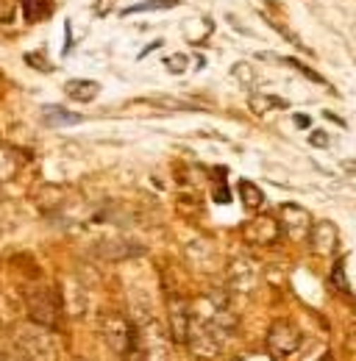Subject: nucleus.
<instances>
[{
	"label": "nucleus",
	"instance_id": "obj_1",
	"mask_svg": "<svg viewBox=\"0 0 356 361\" xmlns=\"http://www.w3.org/2000/svg\"><path fill=\"white\" fill-rule=\"evenodd\" d=\"M14 345L28 361H59V342L53 336V328L40 322H23L14 331Z\"/></svg>",
	"mask_w": 356,
	"mask_h": 361
},
{
	"label": "nucleus",
	"instance_id": "obj_2",
	"mask_svg": "<svg viewBox=\"0 0 356 361\" xmlns=\"http://www.w3.org/2000/svg\"><path fill=\"white\" fill-rule=\"evenodd\" d=\"M97 328H100V336L103 342L126 361H134L136 350V328L129 322V317L117 314V312H106L97 319Z\"/></svg>",
	"mask_w": 356,
	"mask_h": 361
},
{
	"label": "nucleus",
	"instance_id": "obj_3",
	"mask_svg": "<svg viewBox=\"0 0 356 361\" xmlns=\"http://www.w3.org/2000/svg\"><path fill=\"white\" fill-rule=\"evenodd\" d=\"M23 298H25V309H28V317H31L34 322H40V325H47V328H53V325H56V319H59V312H61V303H59V292L53 295V289H50V286H44V283H37V286H25Z\"/></svg>",
	"mask_w": 356,
	"mask_h": 361
},
{
	"label": "nucleus",
	"instance_id": "obj_4",
	"mask_svg": "<svg viewBox=\"0 0 356 361\" xmlns=\"http://www.w3.org/2000/svg\"><path fill=\"white\" fill-rule=\"evenodd\" d=\"M167 342L170 331H165L159 322H148L136 331V350L142 353V361H167Z\"/></svg>",
	"mask_w": 356,
	"mask_h": 361
},
{
	"label": "nucleus",
	"instance_id": "obj_5",
	"mask_svg": "<svg viewBox=\"0 0 356 361\" xmlns=\"http://www.w3.org/2000/svg\"><path fill=\"white\" fill-rule=\"evenodd\" d=\"M301 348V328L290 319H278L267 331V350L273 356H290Z\"/></svg>",
	"mask_w": 356,
	"mask_h": 361
},
{
	"label": "nucleus",
	"instance_id": "obj_6",
	"mask_svg": "<svg viewBox=\"0 0 356 361\" xmlns=\"http://www.w3.org/2000/svg\"><path fill=\"white\" fill-rule=\"evenodd\" d=\"M278 226L281 233H287L292 242H304L312 231V217L307 209H301L298 203H281L278 209Z\"/></svg>",
	"mask_w": 356,
	"mask_h": 361
},
{
	"label": "nucleus",
	"instance_id": "obj_7",
	"mask_svg": "<svg viewBox=\"0 0 356 361\" xmlns=\"http://www.w3.org/2000/svg\"><path fill=\"white\" fill-rule=\"evenodd\" d=\"M189 319H192V306L189 300L170 295L167 298V331L170 339L178 345H186V334H189Z\"/></svg>",
	"mask_w": 356,
	"mask_h": 361
},
{
	"label": "nucleus",
	"instance_id": "obj_8",
	"mask_svg": "<svg viewBox=\"0 0 356 361\" xmlns=\"http://www.w3.org/2000/svg\"><path fill=\"white\" fill-rule=\"evenodd\" d=\"M309 247L314 256H331V253H337V247H340V231L337 226L331 223V220H320V223H312V231H309Z\"/></svg>",
	"mask_w": 356,
	"mask_h": 361
},
{
	"label": "nucleus",
	"instance_id": "obj_9",
	"mask_svg": "<svg viewBox=\"0 0 356 361\" xmlns=\"http://www.w3.org/2000/svg\"><path fill=\"white\" fill-rule=\"evenodd\" d=\"M281 236V226L275 217H256L242 226V239L248 245H275Z\"/></svg>",
	"mask_w": 356,
	"mask_h": 361
},
{
	"label": "nucleus",
	"instance_id": "obj_10",
	"mask_svg": "<svg viewBox=\"0 0 356 361\" xmlns=\"http://www.w3.org/2000/svg\"><path fill=\"white\" fill-rule=\"evenodd\" d=\"M145 247L134 245V242H123V239H103L92 247V256L100 259V262H126L134 256H142Z\"/></svg>",
	"mask_w": 356,
	"mask_h": 361
},
{
	"label": "nucleus",
	"instance_id": "obj_11",
	"mask_svg": "<svg viewBox=\"0 0 356 361\" xmlns=\"http://www.w3.org/2000/svg\"><path fill=\"white\" fill-rule=\"evenodd\" d=\"M256 281H259L256 262H251V259L231 262V267H228V283H231L234 292H251V289H256Z\"/></svg>",
	"mask_w": 356,
	"mask_h": 361
},
{
	"label": "nucleus",
	"instance_id": "obj_12",
	"mask_svg": "<svg viewBox=\"0 0 356 361\" xmlns=\"http://www.w3.org/2000/svg\"><path fill=\"white\" fill-rule=\"evenodd\" d=\"M59 303L70 317H84L87 312V292L76 281H64L59 286Z\"/></svg>",
	"mask_w": 356,
	"mask_h": 361
},
{
	"label": "nucleus",
	"instance_id": "obj_13",
	"mask_svg": "<svg viewBox=\"0 0 356 361\" xmlns=\"http://www.w3.org/2000/svg\"><path fill=\"white\" fill-rule=\"evenodd\" d=\"M64 92L76 103H92L97 97V92H100V84L97 81H87V78H73V81L64 84Z\"/></svg>",
	"mask_w": 356,
	"mask_h": 361
},
{
	"label": "nucleus",
	"instance_id": "obj_14",
	"mask_svg": "<svg viewBox=\"0 0 356 361\" xmlns=\"http://www.w3.org/2000/svg\"><path fill=\"white\" fill-rule=\"evenodd\" d=\"M20 170H23V156H20L14 147L0 145V183L17 178V176H20Z\"/></svg>",
	"mask_w": 356,
	"mask_h": 361
},
{
	"label": "nucleus",
	"instance_id": "obj_15",
	"mask_svg": "<svg viewBox=\"0 0 356 361\" xmlns=\"http://www.w3.org/2000/svg\"><path fill=\"white\" fill-rule=\"evenodd\" d=\"M42 120L50 128H61V126H76V123H81V114H73V111H67V109H61V106H44Z\"/></svg>",
	"mask_w": 356,
	"mask_h": 361
},
{
	"label": "nucleus",
	"instance_id": "obj_16",
	"mask_svg": "<svg viewBox=\"0 0 356 361\" xmlns=\"http://www.w3.org/2000/svg\"><path fill=\"white\" fill-rule=\"evenodd\" d=\"M61 200H64V189H61V186L47 183V186H42V189L37 192V206H40L42 212H53L56 206H61Z\"/></svg>",
	"mask_w": 356,
	"mask_h": 361
},
{
	"label": "nucleus",
	"instance_id": "obj_17",
	"mask_svg": "<svg viewBox=\"0 0 356 361\" xmlns=\"http://www.w3.org/2000/svg\"><path fill=\"white\" fill-rule=\"evenodd\" d=\"M239 197H242V203L248 206V209H259L262 203H265V195H262V189L256 186V183H251V180H239Z\"/></svg>",
	"mask_w": 356,
	"mask_h": 361
},
{
	"label": "nucleus",
	"instance_id": "obj_18",
	"mask_svg": "<svg viewBox=\"0 0 356 361\" xmlns=\"http://www.w3.org/2000/svg\"><path fill=\"white\" fill-rule=\"evenodd\" d=\"M251 109H254L256 114H267L270 109H287V100H281V97H273V94H262V92H256V94L251 97Z\"/></svg>",
	"mask_w": 356,
	"mask_h": 361
},
{
	"label": "nucleus",
	"instance_id": "obj_19",
	"mask_svg": "<svg viewBox=\"0 0 356 361\" xmlns=\"http://www.w3.org/2000/svg\"><path fill=\"white\" fill-rule=\"evenodd\" d=\"M231 73H234V78H237L242 87H254V84H256V70H254L248 61H237V64L231 67Z\"/></svg>",
	"mask_w": 356,
	"mask_h": 361
},
{
	"label": "nucleus",
	"instance_id": "obj_20",
	"mask_svg": "<svg viewBox=\"0 0 356 361\" xmlns=\"http://www.w3.org/2000/svg\"><path fill=\"white\" fill-rule=\"evenodd\" d=\"M178 6V0H148V3H139L126 8V14H139V11H162V8H173Z\"/></svg>",
	"mask_w": 356,
	"mask_h": 361
},
{
	"label": "nucleus",
	"instance_id": "obj_21",
	"mask_svg": "<svg viewBox=\"0 0 356 361\" xmlns=\"http://www.w3.org/2000/svg\"><path fill=\"white\" fill-rule=\"evenodd\" d=\"M165 67H167L173 75H181V73L189 67V56H184V53H173V56H167V59H165Z\"/></svg>",
	"mask_w": 356,
	"mask_h": 361
},
{
	"label": "nucleus",
	"instance_id": "obj_22",
	"mask_svg": "<svg viewBox=\"0 0 356 361\" xmlns=\"http://www.w3.org/2000/svg\"><path fill=\"white\" fill-rule=\"evenodd\" d=\"M331 286H334L337 292H348V275H345L343 262H337L334 270H331Z\"/></svg>",
	"mask_w": 356,
	"mask_h": 361
},
{
	"label": "nucleus",
	"instance_id": "obj_23",
	"mask_svg": "<svg viewBox=\"0 0 356 361\" xmlns=\"http://www.w3.org/2000/svg\"><path fill=\"white\" fill-rule=\"evenodd\" d=\"M309 142L312 147H328V134L326 131H312Z\"/></svg>",
	"mask_w": 356,
	"mask_h": 361
},
{
	"label": "nucleus",
	"instance_id": "obj_24",
	"mask_svg": "<svg viewBox=\"0 0 356 361\" xmlns=\"http://www.w3.org/2000/svg\"><path fill=\"white\" fill-rule=\"evenodd\" d=\"M25 61H28V64H40V67H42V73H50V64L44 61L42 56H31V53H28V56H25Z\"/></svg>",
	"mask_w": 356,
	"mask_h": 361
},
{
	"label": "nucleus",
	"instance_id": "obj_25",
	"mask_svg": "<svg viewBox=\"0 0 356 361\" xmlns=\"http://www.w3.org/2000/svg\"><path fill=\"white\" fill-rule=\"evenodd\" d=\"M309 117H307V114H295V126H298V128H309Z\"/></svg>",
	"mask_w": 356,
	"mask_h": 361
},
{
	"label": "nucleus",
	"instance_id": "obj_26",
	"mask_svg": "<svg viewBox=\"0 0 356 361\" xmlns=\"http://www.w3.org/2000/svg\"><path fill=\"white\" fill-rule=\"evenodd\" d=\"M6 356H8V353H6ZM8 361H28V359H25V356L17 350V353H11V356H8Z\"/></svg>",
	"mask_w": 356,
	"mask_h": 361
},
{
	"label": "nucleus",
	"instance_id": "obj_27",
	"mask_svg": "<svg viewBox=\"0 0 356 361\" xmlns=\"http://www.w3.org/2000/svg\"><path fill=\"white\" fill-rule=\"evenodd\" d=\"M0 361H8V356H6V353H0Z\"/></svg>",
	"mask_w": 356,
	"mask_h": 361
},
{
	"label": "nucleus",
	"instance_id": "obj_28",
	"mask_svg": "<svg viewBox=\"0 0 356 361\" xmlns=\"http://www.w3.org/2000/svg\"><path fill=\"white\" fill-rule=\"evenodd\" d=\"M320 361H331V359H328V356H326V359H320Z\"/></svg>",
	"mask_w": 356,
	"mask_h": 361
}]
</instances>
